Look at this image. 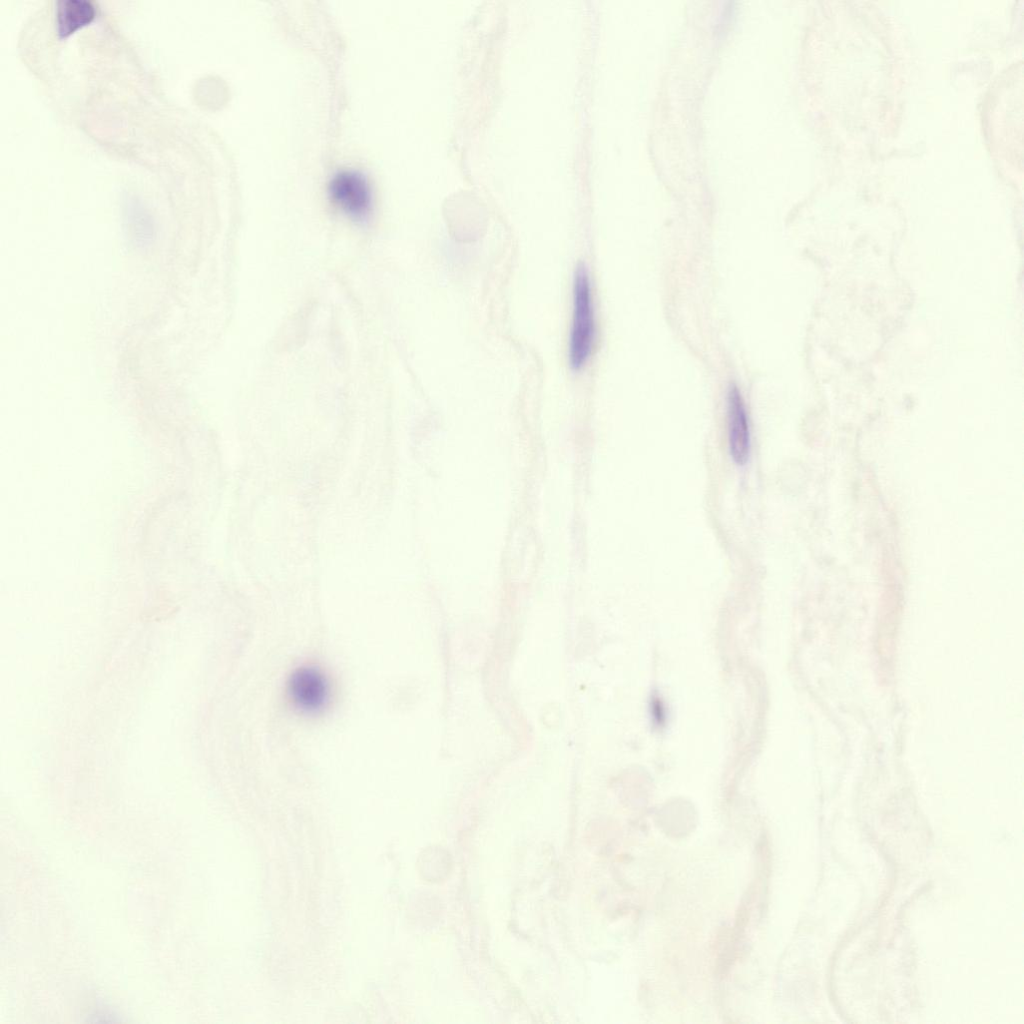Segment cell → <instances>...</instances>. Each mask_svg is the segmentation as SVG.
<instances>
[{"label": "cell", "instance_id": "cell-1", "mask_svg": "<svg viewBox=\"0 0 1024 1024\" xmlns=\"http://www.w3.org/2000/svg\"><path fill=\"white\" fill-rule=\"evenodd\" d=\"M596 334L592 288L588 270L578 263L573 279V310L569 338V363L580 370L589 359Z\"/></svg>", "mask_w": 1024, "mask_h": 1024}, {"label": "cell", "instance_id": "cell-2", "mask_svg": "<svg viewBox=\"0 0 1024 1024\" xmlns=\"http://www.w3.org/2000/svg\"><path fill=\"white\" fill-rule=\"evenodd\" d=\"M334 203L354 219H364L372 206V193L366 177L353 169L336 172L329 183Z\"/></svg>", "mask_w": 1024, "mask_h": 1024}, {"label": "cell", "instance_id": "cell-3", "mask_svg": "<svg viewBox=\"0 0 1024 1024\" xmlns=\"http://www.w3.org/2000/svg\"><path fill=\"white\" fill-rule=\"evenodd\" d=\"M288 692L298 709L306 713H317L329 702L330 684L320 668L305 665L294 670L290 676Z\"/></svg>", "mask_w": 1024, "mask_h": 1024}, {"label": "cell", "instance_id": "cell-4", "mask_svg": "<svg viewBox=\"0 0 1024 1024\" xmlns=\"http://www.w3.org/2000/svg\"><path fill=\"white\" fill-rule=\"evenodd\" d=\"M728 444L731 458L744 465L750 456L751 433L747 407L741 391L731 384L727 392Z\"/></svg>", "mask_w": 1024, "mask_h": 1024}, {"label": "cell", "instance_id": "cell-5", "mask_svg": "<svg viewBox=\"0 0 1024 1024\" xmlns=\"http://www.w3.org/2000/svg\"><path fill=\"white\" fill-rule=\"evenodd\" d=\"M95 16V6L89 0H59L56 8L57 31L67 37Z\"/></svg>", "mask_w": 1024, "mask_h": 1024}]
</instances>
